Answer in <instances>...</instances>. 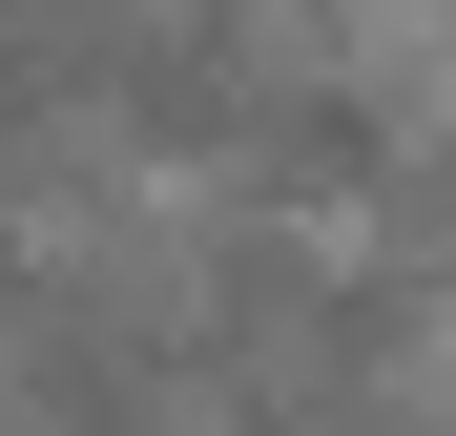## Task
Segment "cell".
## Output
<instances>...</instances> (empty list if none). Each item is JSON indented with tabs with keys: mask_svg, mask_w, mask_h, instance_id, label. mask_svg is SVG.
Masks as SVG:
<instances>
[{
	"mask_svg": "<svg viewBox=\"0 0 456 436\" xmlns=\"http://www.w3.org/2000/svg\"><path fill=\"white\" fill-rule=\"evenodd\" d=\"M249 436H436V415L373 374V353H290V374L249 395Z\"/></svg>",
	"mask_w": 456,
	"mask_h": 436,
	"instance_id": "cell-1",
	"label": "cell"
},
{
	"mask_svg": "<svg viewBox=\"0 0 456 436\" xmlns=\"http://www.w3.org/2000/svg\"><path fill=\"white\" fill-rule=\"evenodd\" d=\"M42 62H62V0H0V104H21Z\"/></svg>",
	"mask_w": 456,
	"mask_h": 436,
	"instance_id": "cell-2",
	"label": "cell"
},
{
	"mask_svg": "<svg viewBox=\"0 0 456 436\" xmlns=\"http://www.w3.org/2000/svg\"><path fill=\"white\" fill-rule=\"evenodd\" d=\"M415 229H436V270H456V145H436V187H415Z\"/></svg>",
	"mask_w": 456,
	"mask_h": 436,
	"instance_id": "cell-3",
	"label": "cell"
}]
</instances>
